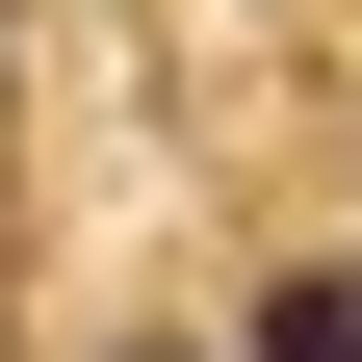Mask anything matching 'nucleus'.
<instances>
[{
  "mask_svg": "<svg viewBox=\"0 0 362 362\" xmlns=\"http://www.w3.org/2000/svg\"><path fill=\"white\" fill-rule=\"evenodd\" d=\"M259 362H362V285H259Z\"/></svg>",
  "mask_w": 362,
  "mask_h": 362,
  "instance_id": "1",
  "label": "nucleus"
}]
</instances>
